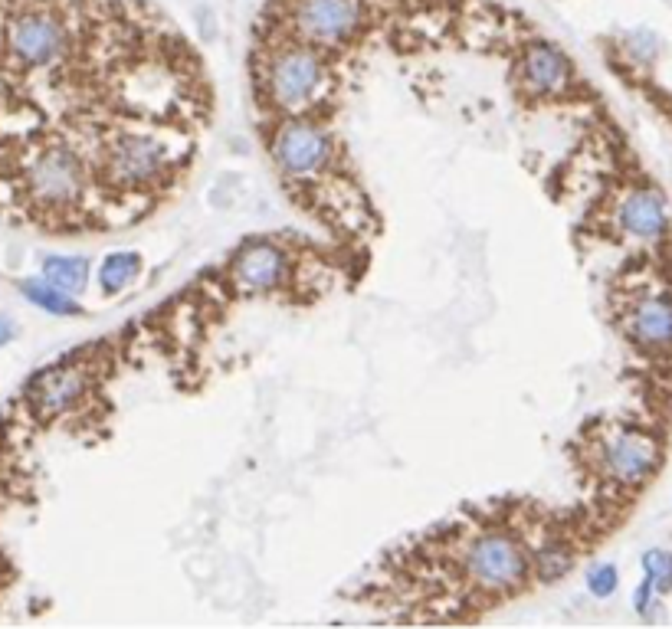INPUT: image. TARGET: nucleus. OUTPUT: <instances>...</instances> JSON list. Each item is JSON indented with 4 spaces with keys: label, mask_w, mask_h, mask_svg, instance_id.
<instances>
[{
    "label": "nucleus",
    "mask_w": 672,
    "mask_h": 629,
    "mask_svg": "<svg viewBox=\"0 0 672 629\" xmlns=\"http://www.w3.org/2000/svg\"><path fill=\"white\" fill-rule=\"evenodd\" d=\"M459 577L482 600L512 597L535 577V551L505 525H482L466 534L456 557Z\"/></svg>",
    "instance_id": "f257e3e1"
},
{
    "label": "nucleus",
    "mask_w": 672,
    "mask_h": 629,
    "mask_svg": "<svg viewBox=\"0 0 672 629\" xmlns=\"http://www.w3.org/2000/svg\"><path fill=\"white\" fill-rule=\"evenodd\" d=\"M7 56L27 73H53L76 56V27L56 7H27L7 23Z\"/></svg>",
    "instance_id": "f03ea898"
},
{
    "label": "nucleus",
    "mask_w": 672,
    "mask_h": 629,
    "mask_svg": "<svg viewBox=\"0 0 672 629\" xmlns=\"http://www.w3.org/2000/svg\"><path fill=\"white\" fill-rule=\"evenodd\" d=\"M328 86H332V76H328L325 56L312 43L282 46L279 53L269 56L263 73L269 105L286 115H305L325 96Z\"/></svg>",
    "instance_id": "7ed1b4c3"
},
{
    "label": "nucleus",
    "mask_w": 672,
    "mask_h": 629,
    "mask_svg": "<svg viewBox=\"0 0 672 629\" xmlns=\"http://www.w3.org/2000/svg\"><path fill=\"white\" fill-rule=\"evenodd\" d=\"M276 168L289 181H315L335 164V141L322 125L305 115H286L269 138Z\"/></svg>",
    "instance_id": "20e7f679"
},
{
    "label": "nucleus",
    "mask_w": 672,
    "mask_h": 629,
    "mask_svg": "<svg viewBox=\"0 0 672 629\" xmlns=\"http://www.w3.org/2000/svg\"><path fill=\"white\" fill-rule=\"evenodd\" d=\"M292 23L302 43L341 46L361 30V0H296Z\"/></svg>",
    "instance_id": "39448f33"
},
{
    "label": "nucleus",
    "mask_w": 672,
    "mask_h": 629,
    "mask_svg": "<svg viewBox=\"0 0 672 629\" xmlns=\"http://www.w3.org/2000/svg\"><path fill=\"white\" fill-rule=\"evenodd\" d=\"M289 272L292 259L286 253V246H279L276 240H246L237 246V253L230 259V276L240 289L253 295H273L279 289L289 286Z\"/></svg>",
    "instance_id": "423d86ee"
},
{
    "label": "nucleus",
    "mask_w": 672,
    "mask_h": 629,
    "mask_svg": "<svg viewBox=\"0 0 672 629\" xmlns=\"http://www.w3.org/2000/svg\"><path fill=\"white\" fill-rule=\"evenodd\" d=\"M659 462V446L643 430H617L600 443V466L620 485H636L653 476Z\"/></svg>",
    "instance_id": "0eeeda50"
},
{
    "label": "nucleus",
    "mask_w": 672,
    "mask_h": 629,
    "mask_svg": "<svg viewBox=\"0 0 672 629\" xmlns=\"http://www.w3.org/2000/svg\"><path fill=\"white\" fill-rule=\"evenodd\" d=\"M86 390H89L86 364H56L50 371L33 377L27 397L40 420H53L66 410H73L86 397Z\"/></svg>",
    "instance_id": "6e6552de"
},
{
    "label": "nucleus",
    "mask_w": 672,
    "mask_h": 629,
    "mask_svg": "<svg viewBox=\"0 0 672 629\" xmlns=\"http://www.w3.org/2000/svg\"><path fill=\"white\" fill-rule=\"evenodd\" d=\"M518 79L528 92L535 96H554V92L568 89L571 82V63L558 46L551 43H535L522 53L518 63Z\"/></svg>",
    "instance_id": "1a4fd4ad"
},
{
    "label": "nucleus",
    "mask_w": 672,
    "mask_h": 629,
    "mask_svg": "<svg viewBox=\"0 0 672 629\" xmlns=\"http://www.w3.org/2000/svg\"><path fill=\"white\" fill-rule=\"evenodd\" d=\"M620 227L636 240H656L666 230V200L656 191H633L620 204Z\"/></svg>",
    "instance_id": "9d476101"
},
{
    "label": "nucleus",
    "mask_w": 672,
    "mask_h": 629,
    "mask_svg": "<svg viewBox=\"0 0 672 629\" xmlns=\"http://www.w3.org/2000/svg\"><path fill=\"white\" fill-rule=\"evenodd\" d=\"M630 335L643 348H669L672 344V302L663 295L643 299L630 315Z\"/></svg>",
    "instance_id": "9b49d317"
},
{
    "label": "nucleus",
    "mask_w": 672,
    "mask_h": 629,
    "mask_svg": "<svg viewBox=\"0 0 672 629\" xmlns=\"http://www.w3.org/2000/svg\"><path fill=\"white\" fill-rule=\"evenodd\" d=\"M141 269H145V256H141L138 249H112L109 256H102L99 276H96L102 299H115V295H122L128 286H135Z\"/></svg>",
    "instance_id": "f8f14e48"
},
{
    "label": "nucleus",
    "mask_w": 672,
    "mask_h": 629,
    "mask_svg": "<svg viewBox=\"0 0 672 629\" xmlns=\"http://www.w3.org/2000/svg\"><path fill=\"white\" fill-rule=\"evenodd\" d=\"M20 295L30 305H37L40 312H46V315H56V318H79V315H86V305L79 302V295H69L66 289L53 286V282H46L43 276L20 279Z\"/></svg>",
    "instance_id": "ddd939ff"
},
{
    "label": "nucleus",
    "mask_w": 672,
    "mask_h": 629,
    "mask_svg": "<svg viewBox=\"0 0 672 629\" xmlns=\"http://www.w3.org/2000/svg\"><path fill=\"white\" fill-rule=\"evenodd\" d=\"M40 276L46 282H53V286L66 289L69 295H82L92 279V263L89 256H46L43 266H40Z\"/></svg>",
    "instance_id": "4468645a"
},
{
    "label": "nucleus",
    "mask_w": 672,
    "mask_h": 629,
    "mask_svg": "<svg viewBox=\"0 0 672 629\" xmlns=\"http://www.w3.org/2000/svg\"><path fill=\"white\" fill-rule=\"evenodd\" d=\"M643 574L656 587V593L672 590V554L663 548H653L643 554Z\"/></svg>",
    "instance_id": "2eb2a0df"
},
{
    "label": "nucleus",
    "mask_w": 672,
    "mask_h": 629,
    "mask_svg": "<svg viewBox=\"0 0 672 629\" xmlns=\"http://www.w3.org/2000/svg\"><path fill=\"white\" fill-rule=\"evenodd\" d=\"M620 587V571L613 564H597L591 567V574H587V590H591V597L597 600H610L613 593Z\"/></svg>",
    "instance_id": "dca6fc26"
},
{
    "label": "nucleus",
    "mask_w": 672,
    "mask_h": 629,
    "mask_svg": "<svg viewBox=\"0 0 672 629\" xmlns=\"http://www.w3.org/2000/svg\"><path fill=\"white\" fill-rule=\"evenodd\" d=\"M653 603H656V587L643 577L640 584H636V590H633V610L640 616H650Z\"/></svg>",
    "instance_id": "f3484780"
},
{
    "label": "nucleus",
    "mask_w": 672,
    "mask_h": 629,
    "mask_svg": "<svg viewBox=\"0 0 672 629\" xmlns=\"http://www.w3.org/2000/svg\"><path fill=\"white\" fill-rule=\"evenodd\" d=\"M14 338H17V325H14V318L0 315V348H4V344H10Z\"/></svg>",
    "instance_id": "a211bd4d"
}]
</instances>
